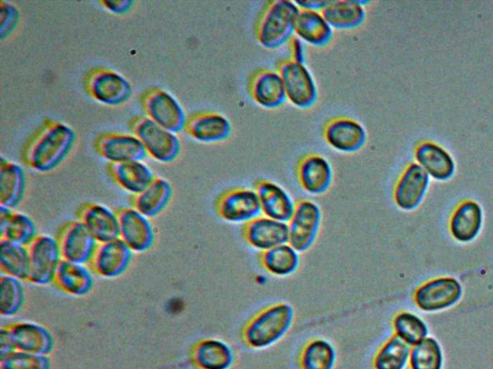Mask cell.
<instances>
[{"mask_svg":"<svg viewBox=\"0 0 493 369\" xmlns=\"http://www.w3.org/2000/svg\"><path fill=\"white\" fill-rule=\"evenodd\" d=\"M75 142L72 127L46 119L25 144L22 161L31 170L51 173L71 154Z\"/></svg>","mask_w":493,"mask_h":369,"instance_id":"6da1fadb","label":"cell"},{"mask_svg":"<svg viewBox=\"0 0 493 369\" xmlns=\"http://www.w3.org/2000/svg\"><path fill=\"white\" fill-rule=\"evenodd\" d=\"M295 312L288 304H276L253 315L242 328L243 342L253 349H265L281 341L291 329Z\"/></svg>","mask_w":493,"mask_h":369,"instance_id":"7a4b0ae2","label":"cell"},{"mask_svg":"<svg viewBox=\"0 0 493 369\" xmlns=\"http://www.w3.org/2000/svg\"><path fill=\"white\" fill-rule=\"evenodd\" d=\"M300 7L289 0H275L267 5L258 16L256 35L267 48L282 46L293 36L296 19Z\"/></svg>","mask_w":493,"mask_h":369,"instance_id":"3957f363","label":"cell"},{"mask_svg":"<svg viewBox=\"0 0 493 369\" xmlns=\"http://www.w3.org/2000/svg\"><path fill=\"white\" fill-rule=\"evenodd\" d=\"M135 136L142 143L147 155L159 163L174 162L182 150V144L173 133L145 116H136L130 122Z\"/></svg>","mask_w":493,"mask_h":369,"instance_id":"277c9868","label":"cell"},{"mask_svg":"<svg viewBox=\"0 0 493 369\" xmlns=\"http://www.w3.org/2000/svg\"><path fill=\"white\" fill-rule=\"evenodd\" d=\"M140 105L146 117L173 133L185 131L186 113L178 100L166 90L153 87L140 96Z\"/></svg>","mask_w":493,"mask_h":369,"instance_id":"5b68a950","label":"cell"},{"mask_svg":"<svg viewBox=\"0 0 493 369\" xmlns=\"http://www.w3.org/2000/svg\"><path fill=\"white\" fill-rule=\"evenodd\" d=\"M85 88L96 103L111 107L126 105L134 95L124 75L106 68L92 69L86 76Z\"/></svg>","mask_w":493,"mask_h":369,"instance_id":"8992f818","label":"cell"},{"mask_svg":"<svg viewBox=\"0 0 493 369\" xmlns=\"http://www.w3.org/2000/svg\"><path fill=\"white\" fill-rule=\"evenodd\" d=\"M277 73L284 81L287 97L294 106L307 109L316 105L317 83L305 64L286 59L279 62Z\"/></svg>","mask_w":493,"mask_h":369,"instance_id":"52a82bcc","label":"cell"},{"mask_svg":"<svg viewBox=\"0 0 493 369\" xmlns=\"http://www.w3.org/2000/svg\"><path fill=\"white\" fill-rule=\"evenodd\" d=\"M27 249L29 254L27 282L39 286L53 284L59 264L63 261L56 239L48 234H38Z\"/></svg>","mask_w":493,"mask_h":369,"instance_id":"ba28073f","label":"cell"},{"mask_svg":"<svg viewBox=\"0 0 493 369\" xmlns=\"http://www.w3.org/2000/svg\"><path fill=\"white\" fill-rule=\"evenodd\" d=\"M322 224L320 207L308 199L296 203L295 211L288 222V244L299 254L307 253L316 244Z\"/></svg>","mask_w":493,"mask_h":369,"instance_id":"9c48e42d","label":"cell"},{"mask_svg":"<svg viewBox=\"0 0 493 369\" xmlns=\"http://www.w3.org/2000/svg\"><path fill=\"white\" fill-rule=\"evenodd\" d=\"M55 239L62 259L78 264H88L97 245L90 232L78 220L61 225Z\"/></svg>","mask_w":493,"mask_h":369,"instance_id":"30bf717a","label":"cell"},{"mask_svg":"<svg viewBox=\"0 0 493 369\" xmlns=\"http://www.w3.org/2000/svg\"><path fill=\"white\" fill-rule=\"evenodd\" d=\"M134 251L121 239L97 244L88 264L94 274L105 279L123 275L133 261Z\"/></svg>","mask_w":493,"mask_h":369,"instance_id":"8fae6325","label":"cell"},{"mask_svg":"<svg viewBox=\"0 0 493 369\" xmlns=\"http://www.w3.org/2000/svg\"><path fill=\"white\" fill-rule=\"evenodd\" d=\"M216 206L221 219L231 224H246L261 213L257 193L250 189L228 190L217 198Z\"/></svg>","mask_w":493,"mask_h":369,"instance_id":"7c38bea8","label":"cell"},{"mask_svg":"<svg viewBox=\"0 0 493 369\" xmlns=\"http://www.w3.org/2000/svg\"><path fill=\"white\" fill-rule=\"evenodd\" d=\"M120 238L134 254H144L153 248L156 231L149 220L136 209L122 208L117 212Z\"/></svg>","mask_w":493,"mask_h":369,"instance_id":"4fadbf2b","label":"cell"},{"mask_svg":"<svg viewBox=\"0 0 493 369\" xmlns=\"http://www.w3.org/2000/svg\"><path fill=\"white\" fill-rule=\"evenodd\" d=\"M96 154L109 163L142 161L146 150L134 134L108 132L101 134L94 142Z\"/></svg>","mask_w":493,"mask_h":369,"instance_id":"5bb4252c","label":"cell"},{"mask_svg":"<svg viewBox=\"0 0 493 369\" xmlns=\"http://www.w3.org/2000/svg\"><path fill=\"white\" fill-rule=\"evenodd\" d=\"M323 137L332 148L344 154H353L364 147L367 134L363 125L347 116H337L323 128Z\"/></svg>","mask_w":493,"mask_h":369,"instance_id":"9a60e30c","label":"cell"},{"mask_svg":"<svg viewBox=\"0 0 493 369\" xmlns=\"http://www.w3.org/2000/svg\"><path fill=\"white\" fill-rule=\"evenodd\" d=\"M5 329L15 351L48 356L55 350L53 334L41 324L21 322L10 324Z\"/></svg>","mask_w":493,"mask_h":369,"instance_id":"2e32d148","label":"cell"},{"mask_svg":"<svg viewBox=\"0 0 493 369\" xmlns=\"http://www.w3.org/2000/svg\"><path fill=\"white\" fill-rule=\"evenodd\" d=\"M242 234L246 244L263 253V251L288 244L289 228L287 223L259 215L244 224Z\"/></svg>","mask_w":493,"mask_h":369,"instance_id":"e0dca14e","label":"cell"},{"mask_svg":"<svg viewBox=\"0 0 493 369\" xmlns=\"http://www.w3.org/2000/svg\"><path fill=\"white\" fill-rule=\"evenodd\" d=\"M77 220L84 224L97 244L120 238L119 219L116 212L108 207L86 203L77 211Z\"/></svg>","mask_w":493,"mask_h":369,"instance_id":"ac0fdd59","label":"cell"},{"mask_svg":"<svg viewBox=\"0 0 493 369\" xmlns=\"http://www.w3.org/2000/svg\"><path fill=\"white\" fill-rule=\"evenodd\" d=\"M463 289L454 278H439L426 283L416 293L418 308L426 312L448 309L462 297Z\"/></svg>","mask_w":493,"mask_h":369,"instance_id":"d6986e66","label":"cell"},{"mask_svg":"<svg viewBox=\"0 0 493 369\" xmlns=\"http://www.w3.org/2000/svg\"><path fill=\"white\" fill-rule=\"evenodd\" d=\"M185 131L196 142L220 143L231 136L232 125L222 114L199 112L187 117Z\"/></svg>","mask_w":493,"mask_h":369,"instance_id":"ffe728a7","label":"cell"},{"mask_svg":"<svg viewBox=\"0 0 493 369\" xmlns=\"http://www.w3.org/2000/svg\"><path fill=\"white\" fill-rule=\"evenodd\" d=\"M255 191L257 193L263 214L269 219L288 224L296 204L283 187L269 180H258L255 184Z\"/></svg>","mask_w":493,"mask_h":369,"instance_id":"44dd1931","label":"cell"},{"mask_svg":"<svg viewBox=\"0 0 493 369\" xmlns=\"http://www.w3.org/2000/svg\"><path fill=\"white\" fill-rule=\"evenodd\" d=\"M333 177L330 162L319 155H307L298 163L297 179L302 189L309 194H325L331 188Z\"/></svg>","mask_w":493,"mask_h":369,"instance_id":"7402d4cb","label":"cell"},{"mask_svg":"<svg viewBox=\"0 0 493 369\" xmlns=\"http://www.w3.org/2000/svg\"><path fill=\"white\" fill-rule=\"evenodd\" d=\"M429 184V175L420 165H408L397 182L394 199L405 211L416 209L421 203Z\"/></svg>","mask_w":493,"mask_h":369,"instance_id":"603a6c76","label":"cell"},{"mask_svg":"<svg viewBox=\"0 0 493 369\" xmlns=\"http://www.w3.org/2000/svg\"><path fill=\"white\" fill-rule=\"evenodd\" d=\"M107 173L115 184L134 195L144 191L156 178L151 167L142 161L109 163Z\"/></svg>","mask_w":493,"mask_h":369,"instance_id":"cb8c5ba5","label":"cell"},{"mask_svg":"<svg viewBox=\"0 0 493 369\" xmlns=\"http://www.w3.org/2000/svg\"><path fill=\"white\" fill-rule=\"evenodd\" d=\"M249 90L255 103L268 109L283 105L287 98L282 76L271 70L257 72L251 77Z\"/></svg>","mask_w":493,"mask_h":369,"instance_id":"d4e9b609","label":"cell"},{"mask_svg":"<svg viewBox=\"0 0 493 369\" xmlns=\"http://www.w3.org/2000/svg\"><path fill=\"white\" fill-rule=\"evenodd\" d=\"M53 284L64 294L85 296L93 290L95 278L88 264L63 260Z\"/></svg>","mask_w":493,"mask_h":369,"instance_id":"484cf974","label":"cell"},{"mask_svg":"<svg viewBox=\"0 0 493 369\" xmlns=\"http://www.w3.org/2000/svg\"><path fill=\"white\" fill-rule=\"evenodd\" d=\"M192 363L199 369H229L235 364V352L226 343L207 338L195 344Z\"/></svg>","mask_w":493,"mask_h":369,"instance_id":"4316f807","label":"cell"},{"mask_svg":"<svg viewBox=\"0 0 493 369\" xmlns=\"http://www.w3.org/2000/svg\"><path fill=\"white\" fill-rule=\"evenodd\" d=\"M37 236V226L28 214L0 206V241L28 246Z\"/></svg>","mask_w":493,"mask_h":369,"instance_id":"83f0119b","label":"cell"},{"mask_svg":"<svg viewBox=\"0 0 493 369\" xmlns=\"http://www.w3.org/2000/svg\"><path fill=\"white\" fill-rule=\"evenodd\" d=\"M26 176L23 167L5 157L0 158V206L14 209L24 200Z\"/></svg>","mask_w":493,"mask_h":369,"instance_id":"f1b7e54d","label":"cell"},{"mask_svg":"<svg viewBox=\"0 0 493 369\" xmlns=\"http://www.w3.org/2000/svg\"><path fill=\"white\" fill-rule=\"evenodd\" d=\"M294 33L311 45L323 47L331 43L334 31L320 11L300 8L296 19Z\"/></svg>","mask_w":493,"mask_h":369,"instance_id":"f546056e","label":"cell"},{"mask_svg":"<svg viewBox=\"0 0 493 369\" xmlns=\"http://www.w3.org/2000/svg\"><path fill=\"white\" fill-rule=\"evenodd\" d=\"M368 2L358 0H333L327 2L321 14L333 28L352 29L364 24Z\"/></svg>","mask_w":493,"mask_h":369,"instance_id":"4dcf8cb0","label":"cell"},{"mask_svg":"<svg viewBox=\"0 0 493 369\" xmlns=\"http://www.w3.org/2000/svg\"><path fill=\"white\" fill-rule=\"evenodd\" d=\"M172 196L171 183L166 179L156 177L149 186L131 198V204L135 209L150 219L166 209Z\"/></svg>","mask_w":493,"mask_h":369,"instance_id":"1f68e13d","label":"cell"},{"mask_svg":"<svg viewBox=\"0 0 493 369\" xmlns=\"http://www.w3.org/2000/svg\"><path fill=\"white\" fill-rule=\"evenodd\" d=\"M259 263L270 274L287 277L297 272L300 255L297 250L286 244L260 253Z\"/></svg>","mask_w":493,"mask_h":369,"instance_id":"d6a6232c","label":"cell"},{"mask_svg":"<svg viewBox=\"0 0 493 369\" xmlns=\"http://www.w3.org/2000/svg\"><path fill=\"white\" fill-rule=\"evenodd\" d=\"M482 226V210L473 201H467L459 206L451 220L453 237L463 243H468L478 236Z\"/></svg>","mask_w":493,"mask_h":369,"instance_id":"836d02e7","label":"cell"},{"mask_svg":"<svg viewBox=\"0 0 493 369\" xmlns=\"http://www.w3.org/2000/svg\"><path fill=\"white\" fill-rule=\"evenodd\" d=\"M417 159L427 172L438 180H447L452 176L455 165L445 150L433 144H423L417 150Z\"/></svg>","mask_w":493,"mask_h":369,"instance_id":"e575fe53","label":"cell"},{"mask_svg":"<svg viewBox=\"0 0 493 369\" xmlns=\"http://www.w3.org/2000/svg\"><path fill=\"white\" fill-rule=\"evenodd\" d=\"M0 270L4 275L27 281L29 275L27 246L0 241Z\"/></svg>","mask_w":493,"mask_h":369,"instance_id":"d590c367","label":"cell"},{"mask_svg":"<svg viewBox=\"0 0 493 369\" xmlns=\"http://www.w3.org/2000/svg\"><path fill=\"white\" fill-rule=\"evenodd\" d=\"M299 364L301 369H334L337 364V350L325 339H312L304 346Z\"/></svg>","mask_w":493,"mask_h":369,"instance_id":"8d00e7d4","label":"cell"},{"mask_svg":"<svg viewBox=\"0 0 493 369\" xmlns=\"http://www.w3.org/2000/svg\"><path fill=\"white\" fill-rule=\"evenodd\" d=\"M410 346L393 334L377 350L373 361L374 369H404L409 361Z\"/></svg>","mask_w":493,"mask_h":369,"instance_id":"74e56055","label":"cell"},{"mask_svg":"<svg viewBox=\"0 0 493 369\" xmlns=\"http://www.w3.org/2000/svg\"><path fill=\"white\" fill-rule=\"evenodd\" d=\"M25 291L23 281L7 275L0 277V314L13 316L24 307Z\"/></svg>","mask_w":493,"mask_h":369,"instance_id":"f35d334b","label":"cell"},{"mask_svg":"<svg viewBox=\"0 0 493 369\" xmlns=\"http://www.w3.org/2000/svg\"><path fill=\"white\" fill-rule=\"evenodd\" d=\"M393 329L397 337L409 346L417 345L428 334V328L424 322L416 314L407 312H402L394 317Z\"/></svg>","mask_w":493,"mask_h":369,"instance_id":"ab89813d","label":"cell"},{"mask_svg":"<svg viewBox=\"0 0 493 369\" xmlns=\"http://www.w3.org/2000/svg\"><path fill=\"white\" fill-rule=\"evenodd\" d=\"M410 369H441L442 352L433 338H426L414 346L409 356Z\"/></svg>","mask_w":493,"mask_h":369,"instance_id":"60d3db41","label":"cell"},{"mask_svg":"<svg viewBox=\"0 0 493 369\" xmlns=\"http://www.w3.org/2000/svg\"><path fill=\"white\" fill-rule=\"evenodd\" d=\"M52 361L48 356L22 351H13L12 354L0 358V369H52Z\"/></svg>","mask_w":493,"mask_h":369,"instance_id":"b9f144b4","label":"cell"},{"mask_svg":"<svg viewBox=\"0 0 493 369\" xmlns=\"http://www.w3.org/2000/svg\"><path fill=\"white\" fill-rule=\"evenodd\" d=\"M20 12L13 4L0 3V38L5 40L18 26Z\"/></svg>","mask_w":493,"mask_h":369,"instance_id":"7bdbcfd3","label":"cell"},{"mask_svg":"<svg viewBox=\"0 0 493 369\" xmlns=\"http://www.w3.org/2000/svg\"><path fill=\"white\" fill-rule=\"evenodd\" d=\"M101 5L113 14L123 15L133 9L136 3L130 0H103Z\"/></svg>","mask_w":493,"mask_h":369,"instance_id":"ee69618b","label":"cell"},{"mask_svg":"<svg viewBox=\"0 0 493 369\" xmlns=\"http://www.w3.org/2000/svg\"><path fill=\"white\" fill-rule=\"evenodd\" d=\"M289 53L291 55V60L305 64L306 61V47L303 41L297 36H292L289 40Z\"/></svg>","mask_w":493,"mask_h":369,"instance_id":"f6af8a7d","label":"cell"},{"mask_svg":"<svg viewBox=\"0 0 493 369\" xmlns=\"http://www.w3.org/2000/svg\"><path fill=\"white\" fill-rule=\"evenodd\" d=\"M13 351H15V349L9 338V334L5 327H4L2 331H0V358L12 354Z\"/></svg>","mask_w":493,"mask_h":369,"instance_id":"bcb514c9","label":"cell"},{"mask_svg":"<svg viewBox=\"0 0 493 369\" xmlns=\"http://www.w3.org/2000/svg\"><path fill=\"white\" fill-rule=\"evenodd\" d=\"M327 0H304V2H296L300 8L320 11L326 5Z\"/></svg>","mask_w":493,"mask_h":369,"instance_id":"7dc6e473","label":"cell"}]
</instances>
